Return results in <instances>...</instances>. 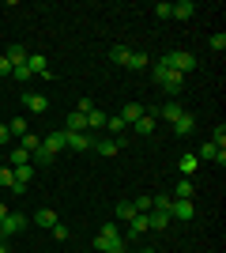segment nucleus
I'll return each instance as SVG.
<instances>
[{"label": "nucleus", "mask_w": 226, "mask_h": 253, "mask_svg": "<svg viewBox=\"0 0 226 253\" xmlns=\"http://www.w3.org/2000/svg\"><path fill=\"white\" fill-rule=\"evenodd\" d=\"M166 57H170V68L177 76H185V72H193V68H196V57H193V53H185V49H173V53H166Z\"/></svg>", "instance_id": "obj_2"}, {"label": "nucleus", "mask_w": 226, "mask_h": 253, "mask_svg": "<svg viewBox=\"0 0 226 253\" xmlns=\"http://www.w3.org/2000/svg\"><path fill=\"white\" fill-rule=\"evenodd\" d=\"M170 15H173V19H193V15H196V4H193V0H181V4H170Z\"/></svg>", "instance_id": "obj_10"}, {"label": "nucleus", "mask_w": 226, "mask_h": 253, "mask_svg": "<svg viewBox=\"0 0 226 253\" xmlns=\"http://www.w3.org/2000/svg\"><path fill=\"white\" fill-rule=\"evenodd\" d=\"M106 128H109V132H117V136H129V125H125L121 117H106Z\"/></svg>", "instance_id": "obj_23"}, {"label": "nucleus", "mask_w": 226, "mask_h": 253, "mask_svg": "<svg viewBox=\"0 0 226 253\" xmlns=\"http://www.w3.org/2000/svg\"><path fill=\"white\" fill-rule=\"evenodd\" d=\"M4 215H8V208H4V204H0V219H4Z\"/></svg>", "instance_id": "obj_41"}, {"label": "nucleus", "mask_w": 226, "mask_h": 253, "mask_svg": "<svg viewBox=\"0 0 226 253\" xmlns=\"http://www.w3.org/2000/svg\"><path fill=\"white\" fill-rule=\"evenodd\" d=\"M8 136H11V132H8V125L0 121V144H8Z\"/></svg>", "instance_id": "obj_40"}, {"label": "nucleus", "mask_w": 226, "mask_h": 253, "mask_svg": "<svg viewBox=\"0 0 226 253\" xmlns=\"http://www.w3.org/2000/svg\"><path fill=\"white\" fill-rule=\"evenodd\" d=\"M211 144H215L219 151H226V125H219V128H215V136H211Z\"/></svg>", "instance_id": "obj_30"}, {"label": "nucleus", "mask_w": 226, "mask_h": 253, "mask_svg": "<svg viewBox=\"0 0 226 253\" xmlns=\"http://www.w3.org/2000/svg\"><path fill=\"white\" fill-rule=\"evenodd\" d=\"M19 148L27 151V155H34V151L42 148V136H38V132H23V136H19Z\"/></svg>", "instance_id": "obj_13"}, {"label": "nucleus", "mask_w": 226, "mask_h": 253, "mask_svg": "<svg viewBox=\"0 0 226 253\" xmlns=\"http://www.w3.org/2000/svg\"><path fill=\"white\" fill-rule=\"evenodd\" d=\"M177 167H181V178H193L196 167H200V159H196V155H181V163H177Z\"/></svg>", "instance_id": "obj_17"}, {"label": "nucleus", "mask_w": 226, "mask_h": 253, "mask_svg": "<svg viewBox=\"0 0 226 253\" xmlns=\"http://www.w3.org/2000/svg\"><path fill=\"white\" fill-rule=\"evenodd\" d=\"M31 163H38V167H45V163H53V151H49V148H45V144H42V148H38V151H34V155H31Z\"/></svg>", "instance_id": "obj_25"}, {"label": "nucleus", "mask_w": 226, "mask_h": 253, "mask_svg": "<svg viewBox=\"0 0 226 253\" xmlns=\"http://www.w3.org/2000/svg\"><path fill=\"white\" fill-rule=\"evenodd\" d=\"M125 68H136V72H140V68H147V57H143V53H136V49H129V57H125Z\"/></svg>", "instance_id": "obj_20"}, {"label": "nucleus", "mask_w": 226, "mask_h": 253, "mask_svg": "<svg viewBox=\"0 0 226 253\" xmlns=\"http://www.w3.org/2000/svg\"><path fill=\"white\" fill-rule=\"evenodd\" d=\"M207 45H211L215 53H223V49H226V34H223V31H219V34H211V42H207Z\"/></svg>", "instance_id": "obj_33"}, {"label": "nucleus", "mask_w": 226, "mask_h": 253, "mask_svg": "<svg viewBox=\"0 0 226 253\" xmlns=\"http://www.w3.org/2000/svg\"><path fill=\"white\" fill-rule=\"evenodd\" d=\"M15 185V170L11 167H0V189H11Z\"/></svg>", "instance_id": "obj_27"}, {"label": "nucleus", "mask_w": 226, "mask_h": 253, "mask_svg": "<svg viewBox=\"0 0 226 253\" xmlns=\"http://www.w3.org/2000/svg\"><path fill=\"white\" fill-rule=\"evenodd\" d=\"M27 72H31V76H42V80L53 76V72H49V61H45L42 53H31V57H27Z\"/></svg>", "instance_id": "obj_4"}, {"label": "nucleus", "mask_w": 226, "mask_h": 253, "mask_svg": "<svg viewBox=\"0 0 226 253\" xmlns=\"http://www.w3.org/2000/svg\"><path fill=\"white\" fill-rule=\"evenodd\" d=\"M68 132H87V117L79 114V110H72V114H68Z\"/></svg>", "instance_id": "obj_18"}, {"label": "nucleus", "mask_w": 226, "mask_h": 253, "mask_svg": "<svg viewBox=\"0 0 226 253\" xmlns=\"http://www.w3.org/2000/svg\"><path fill=\"white\" fill-rule=\"evenodd\" d=\"M8 72H11V61L4 57V53H0V76H8Z\"/></svg>", "instance_id": "obj_39"}, {"label": "nucleus", "mask_w": 226, "mask_h": 253, "mask_svg": "<svg viewBox=\"0 0 226 253\" xmlns=\"http://www.w3.org/2000/svg\"><path fill=\"white\" fill-rule=\"evenodd\" d=\"M4 57L11 61V72H15V68H23V64H27V57H31V53L23 49V45H8V53H4Z\"/></svg>", "instance_id": "obj_11"}, {"label": "nucleus", "mask_w": 226, "mask_h": 253, "mask_svg": "<svg viewBox=\"0 0 226 253\" xmlns=\"http://www.w3.org/2000/svg\"><path fill=\"white\" fill-rule=\"evenodd\" d=\"M87 128H106V114H102V110H91V114H87Z\"/></svg>", "instance_id": "obj_24"}, {"label": "nucleus", "mask_w": 226, "mask_h": 253, "mask_svg": "<svg viewBox=\"0 0 226 253\" xmlns=\"http://www.w3.org/2000/svg\"><path fill=\"white\" fill-rule=\"evenodd\" d=\"M121 121H125V125H136V121H140V117H143V106L140 102H129V106H125V110H121Z\"/></svg>", "instance_id": "obj_12"}, {"label": "nucleus", "mask_w": 226, "mask_h": 253, "mask_svg": "<svg viewBox=\"0 0 226 253\" xmlns=\"http://www.w3.org/2000/svg\"><path fill=\"white\" fill-rule=\"evenodd\" d=\"M181 114H185V106H181V102H166V106H162V110H159V117H166L170 125H173V121H177V117H181Z\"/></svg>", "instance_id": "obj_16"}, {"label": "nucleus", "mask_w": 226, "mask_h": 253, "mask_svg": "<svg viewBox=\"0 0 226 253\" xmlns=\"http://www.w3.org/2000/svg\"><path fill=\"white\" fill-rule=\"evenodd\" d=\"M155 121H159V114H151V110H143V117H140V121H136V125H132V128L147 136V132H155Z\"/></svg>", "instance_id": "obj_14"}, {"label": "nucleus", "mask_w": 226, "mask_h": 253, "mask_svg": "<svg viewBox=\"0 0 226 253\" xmlns=\"http://www.w3.org/2000/svg\"><path fill=\"white\" fill-rule=\"evenodd\" d=\"M196 159H204V163H215V159H219V148H215V144H204Z\"/></svg>", "instance_id": "obj_28"}, {"label": "nucleus", "mask_w": 226, "mask_h": 253, "mask_svg": "<svg viewBox=\"0 0 226 253\" xmlns=\"http://www.w3.org/2000/svg\"><path fill=\"white\" fill-rule=\"evenodd\" d=\"M8 132H11V136H23V132H27V121H23V117H11V121H8Z\"/></svg>", "instance_id": "obj_29"}, {"label": "nucleus", "mask_w": 226, "mask_h": 253, "mask_svg": "<svg viewBox=\"0 0 226 253\" xmlns=\"http://www.w3.org/2000/svg\"><path fill=\"white\" fill-rule=\"evenodd\" d=\"M15 170V181H19V185H31V178H34V167L31 163H23V167H11Z\"/></svg>", "instance_id": "obj_21"}, {"label": "nucleus", "mask_w": 226, "mask_h": 253, "mask_svg": "<svg viewBox=\"0 0 226 253\" xmlns=\"http://www.w3.org/2000/svg\"><path fill=\"white\" fill-rule=\"evenodd\" d=\"M23 163H31V155L23 148H11V167H23Z\"/></svg>", "instance_id": "obj_31"}, {"label": "nucleus", "mask_w": 226, "mask_h": 253, "mask_svg": "<svg viewBox=\"0 0 226 253\" xmlns=\"http://www.w3.org/2000/svg\"><path fill=\"white\" fill-rule=\"evenodd\" d=\"M193 215H196V208H193V201H173V204H170V219H181V223H193Z\"/></svg>", "instance_id": "obj_5"}, {"label": "nucleus", "mask_w": 226, "mask_h": 253, "mask_svg": "<svg viewBox=\"0 0 226 253\" xmlns=\"http://www.w3.org/2000/svg\"><path fill=\"white\" fill-rule=\"evenodd\" d=\"M95 151H98V155H117V140H113V136H106V140H98L95 136Z\"/></svg>", "instance_id": "obj_15"}, {"label": "nucleus", "mask_w": 226, "mask_h": 253, "mask_svg": "<svg viewBox=\"0 0 226 253\" xmlns=\"http://www.w3.org/2000/svg\"><path fill=\"white\" fill-rule=\"evenodd\" d=\"M155 15H159V19H170V4H155Z\"/></svg>", "instance_id": "obj_38"}, {"label": "nucleus", "mask_w": 226, "mask_h": 253, "mask_svg": "<svg viewBox=\"0 0 226 253\" xmlns=\"http://www.w3.org/2000/svg\"><path fill=\"white\" fill-rule=\"evenodd\" d=\"M151 76H155V84L166 91V95H181V87H185V76H177L170 68V57H162L155 68H151Z\"/></svg>", "instance_id": "obj_1"}, {"label": "nucleus", "mask_w": 226, "mask_h": 253, "mask_svg": "<svg viewBox=\"0 0 226 253\" xmlns=\"http://www.w3.org/2000/svg\"><path fill=\"white\" fill-rule=\"evenodd\" d=\"M0 253H8V246H4V242H0Z\"/></svg>", "instance_id": "obj_42"}, {"label": "nucleus", "mask_w": 226, "mask_h": 253, "mask_svg": "<svg viewBox=\"0 0 226 253\" xmlns=\"http://www.w3.org/2000/svg\"><path fill=\"white\" fill-rule=\"evenodd\" d=\"M193 128H196L193 114H181L177 121H173V136H193Z\"/></svg>", "instance_id": "obj_9"}, {"label": "nucleus", "mask_w": 226, "mask_h": 253, "mask_svg": "<svg viewBox=\"0 0 226 253\" xmlns=\"http://www.w3.org/2000/svg\"><path fill=\"white\" fill-rule=\"evenodd\" d=\"M42 144H45V148H49V151L57 155V151H65V148H68V132H45V136H42Z\"/></svg>", "instance_id": "obj_7"}, {"label": "nucleus", "mask_w": 226, "mask_h": 253, "mask_svg": "<svg viewBox=\"0 0 226 253\" xmlns=\"http://www.w3.org/2000/svg\"><path fill=\"white\" fill-rule=\"evenodd\" d=\"M23 106H27L31 114H45V110H49V98H42V95H31V91H27V95H23Z\"/></svg>", "instance_id": "obj_8"}, {"label": "nucleus", "mask_w": 226, "mask_h": 253, "mask_svg": "<svg viewBox=\"0 0 226 253\" xmlns=\"http://www.w3.org/2000/svg\"><path fill=\"white\" fill-rule=\"evenodd\" d=\"M117 219H136V204H132V201H121L117 204Z\"/></svg>", "instance_id": "obj_26"}, {"label": "nucleus", "mask_w": 226, "mask_h": 253, "mask_svg": "<svg viewBox=\"0 0 226 253\" xmlns=\"http://www.w3.org/2000/svg\"><path fill=\"white\" fill-rule=\"evenodd\" d=\"M109 57H113V61H117V64H125V57H129V49H125V45H113V53H109Z\"/></svg>", "instance_id": "obj_35"}, {"label": "nucleus", "mask_w": 226, "mask_h": 253, "mask_svg": "<svg viewBox=\"0 0 226 253\" xmlns=\"http://www.w3.org/2000/svg\"><path fill=\"white\" fill-rule=\"evenodd\" d=\"M38 227H49V231H53V227H57V211L42 208V211H38Z\"/></svg>", "instance_id": "obj_22"}, {"label": "nucleus", "mask_w": 226, "mask_h": 253, "mask_svg": "<svg viewBox=\"0 0 226 253\" xmlns=\"http://www.w3.org/2000/svg\"><path fill=\"white\" fill-rule=\"evenodd\" d=\"M75 110H79V114L87 117V114H91V110H95V102H91V98H79V106H75Z\"/></svg>", "instance_id": "obj_36"}, {"label": "nucleus", "mask_w": 226, "mask_h": 253, "mask_svg": "<svg viewBox=\"0 0 226 253\" xmlns=\"http://www.w3.org/2000/svg\"><path fill=\"white\" fill-rule=\"evenodd\" d=\"M23 227H27V215H19V211H8V215L0 219V231H4V238H8V234H19Z\"/></svg>", "instance_id": "obj_3"}, {"label": "nucleus", "mask_w": 226, "mask_h": 253, "mask_svg": "<svg viewBox=\"0 0 226 253\" xmlns=\"http://www.w3.org/2000/svg\"><path fill=\"white\" fill-rule=\"evenodd\" d=\"M98 234H102V238H121V227H117V223H102V231H98Z\"/></svg>", "instance_id": "obj_32"}, {"label": "nucleus", "mask_w": 226, "mask_h": 253, "mask_svg": "<svg viewBox=\"0 0 226 253\" xmlns=\"http://www.w3.org/2000/svg\"><path fill=\"white\" fill-rule=\"evenodd\" d=\"M0 242H4V231H0Z\"/></svg>", "instance_id": "obj_44"}, {"label": "nucleus", "mask_w": 226, "mask_h": 253, "mask_svg": "<svg viewBox=\"0 0 226 253\" xmlns=\"http://www.w3.org/2000/svg\"><path fill=\"white\" fill-rule=\"evenodd\" d=\"M140 253H155V250H140Z\"/></svg>", "instance_id": "obj_43"}, {"label": "nucleus", "mask_w": 226, "mask_h": 253, "mask_svg": "<svg viewBox=\"0 0 226 253\" xmlns=\"http://www.w3.org/2000/svg\"><path fill=\"white\" fill-rule=\"evenodd\" d=\"M132 204H136V211H151V197H147V193H143V197H136Z\"/></svg>", "instance_id": "obj_34"}, {"label": "nucleus", "mask_w": 226, "mask_h": 253, "mask_svg": "<svg viewBox=\"0 0 226 253\" xmlns=\"http://www.w3.org/2000/svg\"><path fill=\"white\" fill-rule=\"evenodd\" d=\"M173 201H193V181H189V178L177 181V189H173Z\"/></svg>", "instance_id": "obj_19"}, {"label": "nucleus", "mask_w": 226, "mask_h": 253, "mask_svg": "<svg viewBox=\"0 0 226 253\" xmlns=\"http://www.w3.org/2000/svg\"><path fill=\"white\" fill-rule=\"evenodd\" d=\"M68 148L72 151H91L95 148V136H87V132H68Z\"/></svg>", "instance_id": "obj_6"}, {"label": "nucleus", "mask_w": 226, "mask_h": 253, "mask_svg": "<svg viewBox=\"0 0 226 253\" xmlns=\"http://www.w3.org/2000/svg\"><path fill=\"white\" fill-rule=\"evenodd\" d=\"M53 234H57V242H68V227H65V223H57Z\"/></svg>", "instance_id": "obj_37"}]
</instances>
